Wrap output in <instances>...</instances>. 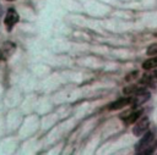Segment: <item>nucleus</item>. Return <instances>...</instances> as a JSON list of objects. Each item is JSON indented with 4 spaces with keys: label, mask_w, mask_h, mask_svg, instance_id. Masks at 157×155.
Instances as JSON below:
<instances>
[{
    "label": "nucleus",
    "mask_w": 157,
    "mask_h": 155,
    "mask_svg": "<svg viewBox=\"0 0 157 155\" xmlns=\"http://www.w3.org/2000/svg\"><path fill=\"white\" fill-rule=\"evenodd\" d=\"M129 104H131V96H130V98H121V99L115 100L114 103H112V104L108 106V109H109V110H119V109L125 107V106L129 105Z\"/></svg>",
    "instance_id": "nucleus-5"
},
{
    "label": "nucleus",
    "mask_w": 157,
    "mask_h": 155,
    "mask_svg": "<svg viewBox=\"0 0 157 155\" xmlns=\"http://www.w3.org/2000/svg\"><path fill=\"white\" fill-rule=\"evenodd\" d=\"M148 124H150V121H148V118L146 117V116H141L136 122H135V124H134V127H132V133L136 135V137H140V135H142V134H145L146 132H147V129H148Z\"/></svg>",
    "instance_id": "nucleus-2"
},
{
    "label": "nucleus",
    "mask_w": 157,
    "mask_h": 155,
    "mask_svg": "<svg viewBox=\"0 0 157 155\" xmlns=\"http://www.w3.org/2000/svg\"><path fill=\"white\" fill-rule=\"evenodd\" d=\"M9 1H13V0H9Z\"/></svg>",
    "instance_id": "nucleus-11"
},
{
    "label": "nucleus",
    "mask_w": 157,
    "mask_h": 155,
    "mask_svg": "<svg viewBox=\"0 0 157 155\" xmlns=\"http://www.w3.org/2000/svg\"><path fill=\"white\" fill-rule=\"evenodd\" d=\"M141 115H142V110L141 109H139V110H132V111H130L126 116H121L124 120H125V122L128 123V124H131V123H135L140 117H141Z\"/></svg>",
    "instance_id": "nucleus-6"
},
{
    "label": "nucleus",
    "mask_w": 157,
    "mask_h": 155,
    "mask_svg": "<svg viewBox=\"0 0 157 155\" xmlns=\"http://www.w3.org/2000/svg\"><path fill=\"white\" fill-rule=\"evenodd\" d=\"M18 20H20V16H18V13H17V11L15 9L11 7V9H9L6 11V15H5V18H4V24H5V27L7 28L9 32L18 22Z\"/></svg>",
    "instance_id": "nucleus-3"
},
{
    "label": "nucleus",
    "mask_w": 157,
    "mask_h": 155,
    "mask_svg": "<svg viewBox=\"0 0 157 155\" xmlns=\"http://www.w3.org/2000/svg\"><path fill=\"white\" fill-rule=\"evenodd\" d=\"M146 54H147L148 56H156V55H157V44H152V45H150V46L147 48Z\"/></svg>",
    "instance_id": "nucleus-9"
},
{
    "label": "nucleus",
    "mask_w": 157,
    "mask_h": 155,
    "mask_svg": "<svg viewBox=\"0 0 157 155\" xmlns=\"http://www.w3.org/2000/svg\"><path fill=\"white\" fill-rule=\"evenodd\" d=\"M16 51V44L13 41H5L0 46V60L7 61Z\"/></svg>",
    "instance_id": "nucleus-1"
},
{
    "label": "nucleus",
    "mask_w": 157,
    "mask_h": 155,
    "mask_svg": "<svg viewBox=\"0 0 157 155\" xmlns=\"http://www.w3.org/2000/svg\"><path fill=\"white\" fill-rule=\"evenodd\" d=\"M152 140H153L152 132H146L145 134H142V139H140V142L136 144V153H144L145 149L150 148Z\"/></svg>",
    "instance_id": "nucleus-4"
},
{
    "label": "nucleus",
    "mask_w": 157,
    "mask_h": 155,
    "mask_svg": "<svg viewBox=\"0 0 157 155\" xmlns=\"http://www.w3.org/2000/svg\"><path fill=\"white\" fill-rule=\"evenodd\" d=\"M136 76H137V72H134V73L131 72V73H130L129 76H126V78H125V79H126V81H131V78L134 79V78H135Z\"/></svg>",
    "instance_id": "nucleus-10"
},
{
    "label": "nucleus",
    "mask_w": 157,
    "mask_h": 155,
    "mask_svg": "<svg viewBox=\"0 0 157 155\" xmlns=\"http://www.w3.org/2000/svg\"><path fill=\"white\" fill-rule=\"evenodd\" d=\"M156 67H157V55L150 57L148 60H146V61L142 63V68H144V70H153V68H156Z\"/></svg>",
    "instance_id": "nucleus-8"
},
{
    "label": "nucleus",
    "mask_w": 157,
    "mask_h": 155,
    "mask_svg": "<svg viewBox=\"0 0 157 155\" xmlns=\"http://www.w3.org/2000/svg\"><path fill=\"white\" fill-rule=\"evenodd\" d=\"M142 82L144 83H148V84L157 83V70H152V72L145 74L142 77Z\"/></svg>",
    "instance_id": "nucleus-7"
}]
</instances>
